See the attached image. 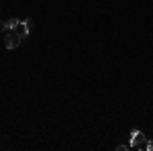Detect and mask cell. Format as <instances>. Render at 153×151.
<instances>
[{"mask_svg": "<svg viewBox=\"0 0 153 151\" xmlns=\"http://www.w3.org/2000/svg\"><path fill=\"white\" fill-rule=\"evenodd\" d=\"M145 149H149V151H153V141H147V145H145Z\"/></svg>", "mask_w": 153, "mask_h": 151, "instance_id": "8992f818", "label": "cell"}, {"mask_svg": "<svg viewBox=\"0 0 153 151\" xmlns=\"http://www.w3.org/2000/svg\"><path fill=\"white\" fill-rule=\"evenodd\" d=\"M0 31H8V25H6V21H4V23H0Z\"/></svg>", "mask_w": 153, "mask_h": 151, "instance_id": "5b68a950", "label": "cell"}, {"mask_svg": "<svg viewBox=\"0 0 153 151\" xmlns=\"http://www.w3.org/2000/svg\"><path fill=\"white\" fill-rule=\"evenodd\" d=\"M21 43H23V35L19 31H8L6 33V39H4V47L6 49H16Z\"/></svg>", "mask_w": 153, "mask_h": 151, "instance_id": "6da1fadb", "label": "cell"}, {"mask_svg": "<svg viewBox=\"0 0 153 151\" xmlns=\"http://www.w3.org/2000/svg\"><path fill=\"white\" fill-rule=\"evenodd\" d=\"M145 145H147V137L143 135L141 131H131V149H145Z\"/></svg>", "mask_w": 153, "mask_h": 151, "instance_id": "7a4b0ae2", "label": "cell"}, {"mask_svg": "<svg viewBox=\"0 0 153 151\" xmlns=\"http://www.w3.org/2000/svg\"><path fill=\"white\" fill-rule=\"evenodd\" d=\"M131 149V145H117V151H127Z\"/></svg>", "mask_w": 153, "mask_h": 151, "instance_id": "277c9868", "label": "cell"}, {"mask_svg": "<svg viewBox=\"0 0 153 151\" xmlns=\"http://www.w3.org/2000/svg\"><path fill=\"white\" fill-rule=\"evenodd\" d=\"M6 25H8V31H16V29H19V25H21V21H19V19H8Z\"/></svg>", "mask_w": 153, "mask_h": 151, "instance_id": "3957f363", "label": "cell"}]
</instances>
